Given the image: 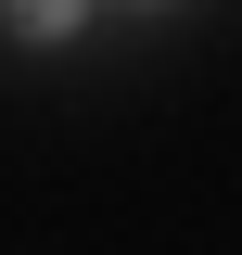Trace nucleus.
Listing matches in <instances>:
<instances>
[{
	"label": "nucleus",
	"mask_w": 242,
	"mask_h": 255,
	"mask_svg": "<svg viewBox=\"0 0 242 255\" xmlns=\"http://www.w3.org/2000/svg\"><path fill=\"white\" fill-rule=\"evenodd\" d=\"M13 26H26V38H64V26H77V0H13Z\"/></svg>",
	"instance_id": "f257e3e1"
}]
</instances>
